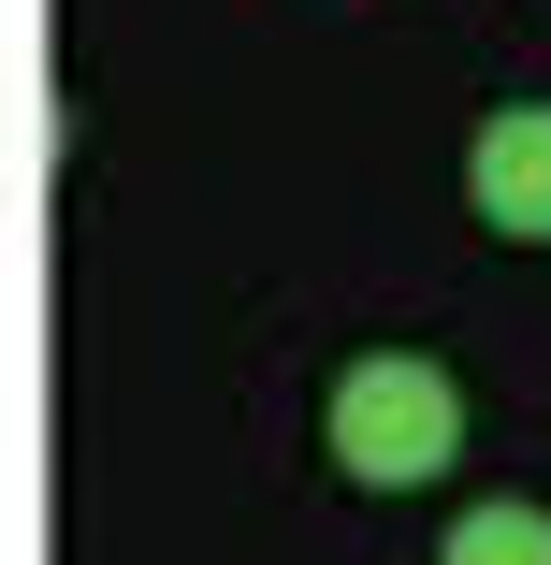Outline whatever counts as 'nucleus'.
<instances>
[{"label":"nucleus","instance_id":"f257e3e1","mask_svg":"<svg viewBox=\"0 0 551 565\" xmlns=\"http://www.w3.org/2000/svg\"><path fill=\"white\" fill-rule=\"evenodd\" d=\"M319 449H335L363 493H421V479L465 449V392L435 377L421 349H378V363H349V377H335V406H319Z\"/></svg>","mask_w":551,"mask_h":565},{"label":"nucleus","instance_id":"f03ea898","mask_svg":"<svg viewBox=\"0 0 551 565\" xmlns=\"http://www.w3.org/2000/svg\"><path fill=\"white\" fill-rule=\"evenodd\" d=\"M465 189H479V217H494L508 247H551V102H494Z\"/></svg>","mask_w":551,"mask_h":565},{"label":"nucleus","instance_id":"7ed1b4c3","mask_svg":"<svg viewBox=\"0 0 551 565\" xmlns=\"http://www.w3.org/2000/svg\"><path fill=\"white\" fill-rule=\"evenodd\" d=\"M435 565H551V508H465L435 536Z\"/></svg>","mask_w":551,"mask_h":565}]
</instances>
